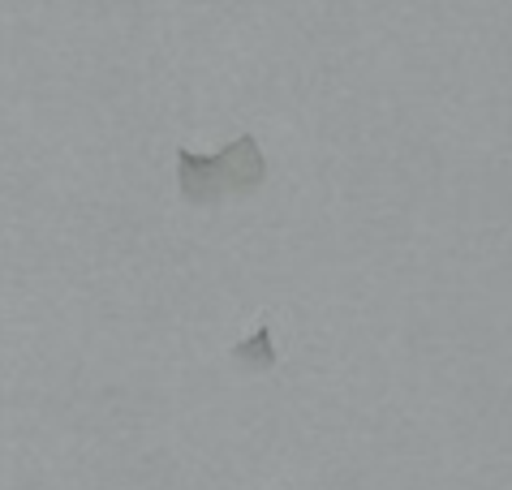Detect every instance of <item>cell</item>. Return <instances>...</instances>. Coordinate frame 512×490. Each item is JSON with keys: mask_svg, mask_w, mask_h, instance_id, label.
<instances>
[{"mask_svg": "<svg viewBox=\"0 0 512 490\" xmlns=\"http://www.w3.org/2000/svg\"><path fill=\"white\" fill-rule=\"evenodd\" d=\"M267 181V160L259 151V138L241 134L220 155H194L177 151V185L190 207H216L220 198H250Z\"/></svg>", "mask_w": 512, "mask_h": 490, "instance_id": "6da1fadb", "label": "cell"}, {"mask_svg": "<svg viewBox=\"0 0 512 490\" xmlns=\"http://www.w3.org/2000/svg\"><path fill=\"white\" fill-rule=\"evenodd\" d=\"M233 366L237 370H246V374H263V370H272L276 366V344H272V327H259L250 340H241L233 344Z\"/></svg>", "mask_w": 512, "mask_h": 490, "instance_id": "7a4b0ae2", "label": "cell"}]
</instances>
